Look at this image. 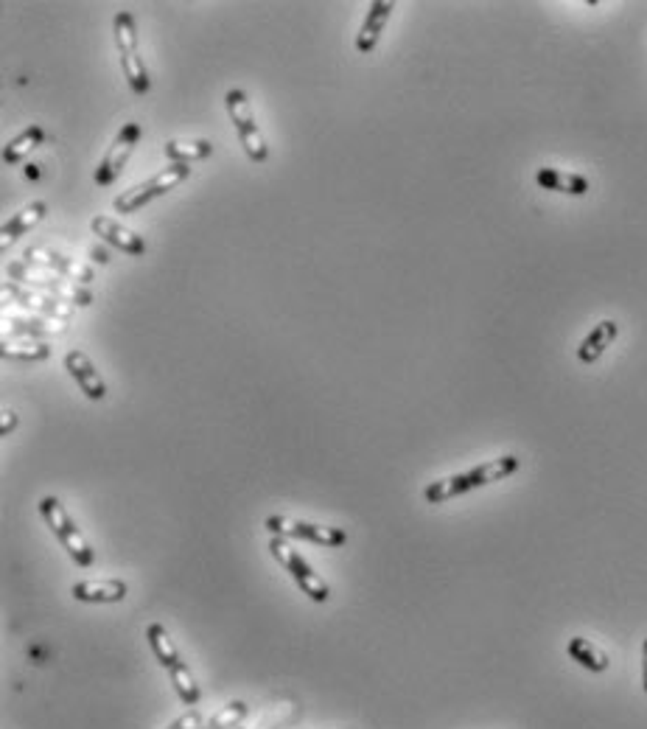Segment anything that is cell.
<instances>
[{
  "instance_id": "1",
  "label": "cell",
  "mask_w": 647,
  "mask_h": 729,
  "mask_svg": "<svg viewBox=\"0 0 647 729\" xmlns=\"http://www.w3.org/2000/svg\"><path fill=\"white\" fill-rule=\"evenodd\" d=\"M519 466L521 460L516 455H502V458L488 460V463L474 466V469H468L463 474H451L446 480L429 483L426 491H423V497H426V502H432V505H440V502H449L454 497H463V494L474 491V488L499 483V480H505L510 474L519 472Z\"/></svg>"
},
{
  "instance_id": "2",
  "label": "cell",
  "mask_w": 647,
  "mask_h": 729,
  "mask_svg": "<svg viewBox=\"0 0 647 729\" xmlns=\"http://www.w3.org/2000/svg\"><path fill=\"white\" fill-rule=\"evenodd\" d=\"M113 31H115V48H118V57H121V71H124V79L132 87V93L138 96H146L149 93V71L143 65L141 48H138V26H135V17L129 12H118L113 20Z\"/></svg>"
},
{
  "instance_id": "3",
  "label": "cell",
  "mask_w": 647,
  "mask_h": 729,
  "mask_svg": "<svg viewBox=\"0 0 647 729\" xmlns=\"http://www.w3.org/2000/svg\"><path fill=\"white\" fill-rule=\"evenodd\" d=\"M40 514H43L45 525L54 530V536L59 539V544L68 550V556L79 564V567H93L96 561V553L93 547L85 539V533L76 528V522L71 519V514L65 511V505L57 500V497H43L40 500Z\"/></svg>"
},
{
  "instance_id": "4",
  "label": "cell",
  "mask_w": 647,
  "mask_h": 729,
  "mask_svg": "<svg viewBox=\"0 0 647 729\" xmlns=\"http://www.w3.org/2000/svg\"><path fill=\"white\" fill-rule=\"evenodd\" d=\"M191 177V166L188 163H171L163 172L155 174L152 180H146L141 186H132L127 191H121L113 200L115 214H135L141 211L143 205H149L157 197H166L171 188H177L183 180Z\"/></svg>"
},
{
  "instance_id": "5",
  "label": "cell",
  "mask_w": 647,
  "mask_h": 729,
  "mask_svg": "<svg viewBox=\"0 0 647 729\" xmlns=\"http://www.w3.org/2000/svg\"><path fill=\"white\" fill-rule=\"evenodd\" d=\"M269 553L275 556V561L281 564L283 570L292 575V581H295L297 587H300V592H303V595H309L311 601L325 603L328 598H331V589H328V584H325L317 572L311 570L309 561L300 556V550H295V547L286 542V539L272 536V542H269Z\"/></svg>"
},
{
  "instance_id": "6",
  "label": "cell",
  "mask_w": 647,
  "mask_h": 729,
  "mask_svg": "<svg viewBox=\"0 0 647 729\" xmlns=\"http://www.w3.org/2000/svg\"><path fill=\"white\" fill-rule=\"evenodd\" d=\"M9 281H15V284H23V286H31V289H37V292H45V295H54L59 301L65 303H76V306H90L93 303V295L87 292L85 286H79L76 281H68V278H62V275H48V272H40L37 270H29L26 264H12L9 270Z\"/></svg>"
},
{
  "instance_id": "7",
  "label": "cell",
  "mask_w": 647,
  "mask_h": 729,
  "mask_svg": "<svg viewBox=\"0 0 647 729\" xmlns=\"http://www.w3.org/2000/svg\"><path fill=\"white\" fill-rule=\"evenodd\" d=\"M225 107H227V113H230L233 127H236V132H239V141H241V146H244V152H247V158L255 160V163H264V160L269 158V149H267V141H264V135H261V129H258V124H255L253 107H250L247 93L239 90V87L227 90Z\"/></svg>"
},
{
  "instance_id": "8",
  "label": "cell",
  "mask_w": 647,
  "mask_h": 729,
  "mask_svg": "<svg viewBox=\"0 0 647 729\" xmlns=\"http://www.w3.org/2000/svg\"><path fill=\"white\" fill-rule=\"evenodd\" d=\"M267 530L278 539H303V542L320 544V547H342L348 542V533L328 525H314V522H300L292 516H269Z\"/></svg>"
},
{
  "instance_id": "9",
  "label": "cell",
  "mask_w": 647,
  "mask_h": 729,
  "mask_svg": "<svg viewBox=\"0 0 647 729\" xmlns=\"http://www.w3.org/2000/svg\"><path fill=\"white\" fill-rule=\"evenodd\" d=\"M141 135H143L141 124H135V121H129L127 127H121V132L115 135L113 146H110V152L104 155V160L99 163V169L93 174V180H96L99 186H113L115 180L121 177V172L127 169L129 158H132V152H135V146L141 143Z\"/></svg>"
},
{
  "instance_id": "10",
  "label": "cell",
  "mask_w": 647,
  "mask_h": 729,
  "mask_svg": "<svg viewBox=\"0 0 647 729\" xmlns=\"http://www.w3.org/2000/svg\"><path fill=\"white\" fill-rule=\"evenodd\" d=\"M3 301L17 303L23 309L37 312L40 317H51V320H62V323L73 315V303L59 301L54 295H45V292L31 289V286L15 284V281H6L3 284Z\"/></svg>"
},
{
  "instance_id": "11",
  "label": "cell",
  "mask_w": 647,
  "mask_h": 729,
  "mask_svg": "<svg viewBox=\"0 0 647 729\" xmlns=\"http://www.w3.org/2000/svg\"><path fill=\"white\" fill-rule=\"evenodd\" d=\"M26 264H34V267H40V270H48L54 272V275H62V278H68V281H79V284H90L93 281V270L82 264V261H76L71 256H62L57 250H45V247H31L26 250Z\"/></svg>"
},
{
  "instance_id": "12",
  "label": "cell",
  "mask_w": 647,
  "mask_h": 729,
  "mask_svg": "<svg viewBox=\"0 0 647 729\" xmlns=\"http://www.w3.org/2000/svg\"><path fill=\"white\" fill-rule=\"evenodd\" d=\"M65 371L71 373L73 379H76V385L82 387V393H85L90 401H101L107 396V385H104V379H101L99 368H96V362L87 357L85 351H68L65 354Z\"/></svg>"
},
{
  "instance_id": "13",
  "label": "cell",
  "mask_w": 647,
  "mask_h": 729,
  "mask_svg": "<svg viewBox=\"0 0 647 729\" xmlns=\"http://www.w3.org/2000/svg\"><path fill=\"white\" fill-rule=\"evenodd\" d=\"M90 230L107 244L118 247L121 253H129V256H143V253H146L143 236H138L135 230L124 228L121 222H115L110 216H96V219H90Z\"/></svg>"
},
{
  "instance_id": "14",
  "label": "cell",
  "mask_w": 647,
  "mask_h": 729,
  "mask_svg": "<svg viewBox=\"0 0 647 729\" xmlns=\"http://www.w3.org/2000/svg\"><path fill=\"white\" fill-rule=\"evenodd\" d=\"M393 12H395L393 0H373V3L367 6L365 23H362V29L356 34V51H359V54H370V51L379 45L381 34L387 29V23H390V15H393Z\"/></svg>"
},
{
  "instance_id": "15",
  "label": "cell",
  "mask_w": 647,
  "mask_h": 729,
  "mask_svg": "<svg viewBox=\"0 0 647 729\" xmlns=\"http://www.w3.org/2000/svg\"><path fill=\"white\" fill-rule=\"evenodd\" d=\"M129 587L121 578H104V581H79L73 584L71 595L82 603H118L127 598Z\"/></svg>"
},
{
  "instance_id": "16",
  "label": "cell",
  "mask_w": 647,
  "mask_h": 729,
  "mask_svg": "<svg viewBox=\"0 0 647 729\" xmlns=\"http://www.w3.org/2000/svg\"><path fill=\"white\" fill-rule=\"evenodd\" d=\"M535 183L544 191H558V194H569V197L589 194V180L583 174L561 172V169H549V166L535 172Z\"/></svg>"
},
{
  "instance_id": "17",
  "label": "cell",
  "mask_w": 647,
  "mask_h": 729,
  "mask_svg": "<svg viewBox=\"0 0 647 729\" xmlns=\"http://www.w3.org/2000/svg\"><path fill=\"white\" fill-rule=\"evenodd\" d=\"M45 214H48V205H45L43 200L31 202L26 208H20V211L9 216V219L3 222V228H0L3 244H12L15 239H20V236H26L31 228H37V225L43 222Z\"/></svg>"
},
{
  "instance_id": "18",
  "label": "cell",
  "mask_w": 647,
  "mask_h": 729,
  "mask_svg": "<svg viewBox=\"0 0 647 729\" xmlns=\"http://www.w3.org/2000/svg\"><path fill=\"white\" fill-rule=\"evenodd\" d=\"M48 141H51V135L40 124H31L20 135H15L12 141H6V146H3V163L15 166V163L26 160L34 149H40Z\"/></svg>"
},
{
  "instance_id": "19",
  "label": "cell",
  "mask_w": 647,
  "mask_h": 729,
  "mask_svg": "<svg viewBox=\"0 0 647 729\" xmlns=\"http://www.w3.org/2000/svg\"><path fill=\"white\" fill-rule=\"evenodd\" d=\"M617 334H619V326L614 323V320H600V323L589 331V337L580 343V348H577V359H580L583 365L597 362V359L605 354V348L617 340Z\"/></svg>"
},
{
  "instance_id": "20",
  "label": "cell",
  "mask_w": 647,
  "mask_h": 729,
  "mask_svg": "<svg viewBox=\"0 0 647 729\" xmlns=\"http://www.w3.org/2000/svg\"><path fill=\"white\" fill-rule=\"evenodd\" d=\"M163 155L171 163H197V160H205L213 155V143L205 141V138H174V141L163 143Z\"/></svg>"
},
{
  "instance_id": "21",
  "label": "cell",
  "mask_w": 647,
  "mask_h": 729,
  "mask_svg": "<svg viewBox=\"0 0 647 729\" xmlns=\"http://www.w3.org/2000/svg\"><path fill=\"white\" fill-rule=\"evenodd\" d=\"M3 326L17 331L23 337H45V334H65V323L62 320H51V317H17L3 315Z\"/></svg>"
},
{
  "instance_id": "22",
  "label": "cell",
  "mask_w": 647,
  "mask_h": 729,
  "mask_svg": "<svg viewBox=\"0 0 647 729\" xmlns=\"http://www.w3.org/2000/svg\"><path fill=\"white\" fill-rule=\"evenodd\" d=\"M566 651H569V657L575 659L580 668H586V671L591 673L608 671V654H605L603 648H597L591 640H586V637H572L569 645H566Z\"/></svg>"
},
{
  "instance_id": "23",
  "label": "cell",
  "mask_w": 647,
  "mask_h": 729,
  "mask_svg": "<svg viewBox=\"0 0 647 729\" xmlns=\"http://www.w3.org/2000/svg\"><path fill=\"white\" fill-rule=\"evenodd\" d=\"M146 640H149V645H152L157 662H160L166 671H174L177 665H183V657H180L177 645L171 643L169 631L163 629L160 623H152V626L146 629Z\"/></svg>"
},
{
  "instance_id": "24",
  "label": "cell",
  "mask_w": 647,
  "mask_h": 729,
  "mask_svg": "<svg viewBox=\"0 0 647 729\" xmlns=\"http://www.w3.org/2000/svg\"><path fill=\"white\" fill-rule=\"evenodd\" d=\"M0 354L9 359H23V362H45L51 357V348L45 343H34L31 337L26 340H3Z\"/></svg>"
},
{
  "instance_id": "25",
  "label": "cell",
  "mask_w": 647,
  "mask_h": 729,
  "mask_svg": "<svg viewBox=\"0 0 647 729\" xmlns=\"http://www.w3.org/2000/svg\"><path fill=\"white\" fill-rule=\"evenodd\" d=\"M171 676V685L177 690V696L188 704V707H197L199 704V685L197 679H194V673L188 671V665H177L174 671H169Z\"/></svg>"
},
{
  "instance_id": "26",
  "label": "cell",
  "mask_w": 647,
  "mask_h": 729,
  "mask_svg": "<svg viewBox=\"0 0 647 729\" xmlns=\"http://www.w3.org/2000/svg\"><path fill=\"white\" fill-rule=\"evenodd\" d=\"M247 713H250V707L244 701H230L225 710L213 715L211 721L205 724V729H239Z\"/></svg>"
},
{
  "instance_id": "27",
  "label": "cell",
  "mask_w": 647,
  "mask_h": 729,
  "mask_svg": "<svg viewBox=\"0 0 647 729\" xmlns=\"http://www.w3.org/2000/svg\"><path fill=\"white\" fill-rule=\"evenodd\" d=\"M202 727H205V718H202V713H199V710H191V713L174 718L166 729H202Z\"/></svg>"
},
{
  "instance_id": "28",
  "label": "cell",
  "mask_w": 647,
  "mask_h": 729,
  "mask_svg": "<svg viewBox=\"0 0 647 729\" xmlns=\"http://www.w3.org/2000/svg\"><path fill=\"white\" fill-rule=\"evenodd\" d=\"M17 427V415L12 410H3V424H0V435H9Z\"/></svg>"
},
{
  "instance_id": "29",
  "label": "cell",
  "mask_w": 647,
  "mask_h": 729,
  "mask_svg": "<svg viewBox=\"0 0 647 729\" xmlns=\"http://www.w3.org/2000/svg\"><path fill=\"white\" fill-rule=\"evenodd\" d=\"M642 687H645L647 693V640L645 645H642Z\"/></svg>"
},
{
  "instance_id": "30",
  "label": "cell",
  "mask_w": 647,
  "mask_h": 729,
  "mask_svg": "<svg viewBox=\"0 0 647 729\" xmlns=\"http://www.w3.org/2000/svg\"><path fill=\"white\" fill-rule=\"evenodd\" d=\"M202 729H205V727H202Z\"/></svg>"
},
{
  "instance_id": "31",
  "label": "cell",
  "mask_w": 647,
  "mask_h": 729,
  "mask_svg": "<svg viewBox=\"0 0 647 729\" xmlns=\"http://www.w3.org/2000/svg\"><path fill=\"white\" fill-rule=\"evenodd\" d=\"M239 729H241V727H239Z\"/></svg>"
}]
</instances>
